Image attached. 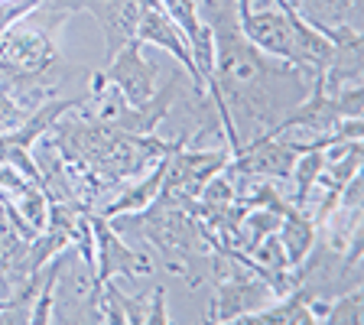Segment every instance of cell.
Returning <instances> with one entry per match:
<instances>
[{"mask_svg": "<svg viewBox=\"0 0 364 325\" xmlns=\"http://www.w3.org/2000/svg\"><path fill=\"white\" fill-rule=\"evenodd\" d=\"M277 296L267 287V280L257 270H247L241 277H231V280L215 283L212 296H208V312L205 319L208 322H241L244 316L270 306Z\"/></svg>", "mask_w": 364, "mask_h": 325, "instance_id": "4", "label": "cell"}, {"mask_svg": "<svg viewBox=\"0 0 364 325\" xmlns=\"http://www.w3.org/2000/svg\"><path fill=\"white\" fill-rule=\"evenodd\" d=\"M250 7V0H237V10H247Z\"/></svg>", "mask_w": 364, "mask_h": 325, "instance_id": "17", "label": "cell"}, {"mask_svg": "<svg viewBox=\"0 0 364 325\" xmlns=\"http://www.w3.org/2000/svg\"><path fill=\"white\" fill-rule=\"evenodd\" d=\"M26 117H30V111H26V107H20L7 95V91L0 88V134H10V130H16L23 121H26Z\"/></svg>", "mask_w": 364, "mask_h": 325, "instance_id": "15", "label": "cell"}, {"mask_svg": "<svg viewBox=\"0 0 364 325\" xmlns=\"http://www.w3.org/2000/svg\"><path fill=\"white\" fill-rule=\"evenodd\" d=\"M322 36L345 39L361 36V0H283Z\"/></svg>", "mask_w": 364, "mask_h": 325, "instance_id": "7", "label": "cell"}, {"mask_svg": "<svg viewBox=\"0 0 364 325\" xmlns=\"http://www.w3.org/2000/svg\"><path fill=\"white\" fill-rule=\"evenodd\" d=\"M169 312H166V287L156 283L150 289V306H146V325H166Z\"/></svg>", "mask_w": 364, "mask_h": 325, "instance_id": "16", "label": "cell"}, {"mask_svg": "<svg viewBox=\"0 0 364 325\" xmlns=\"http://www.w3.org/2000/svg\"><path fill=\"white\" fill-rule=\"evenodd\" d=\"M91 231H95V280L105 283L114 277L127 280H153L156 277V260L153 247L134 250L121 238V228H114L111 218L91 212Z\"/></svg>", "mask_w": 364, "mask_h": 325, "instance_id": "3", "label": "cell"}, {"mask_svg": "<svg viewBox=\"0 0 364 325\" xmlns=\"http://www.w3.org/2000/svg\"><path fill=\"white\" fill-rule=\"evenodd\" d=\"M212 33V95L221 134L231 153L277 124L312 91V78L296 65L260 53L241 30L237 0H196Z\"/></svg>", "mask_w": 364, "mask_h": 325, "instance_id": "1", "label": "cell"}, {"mask_svg": "<svg viewBox=\"0 0 364 325\" xmlns=\"http://www.w3.org/2000/svg\"><path fill=\"white\" fill-rule=\"evenodd\" d=\"M277 238H280L283 250H287L289 267H299L306 260V254L312 250V244H316V221L306 212L293 208V212L283 215L280 228H277Z\"/></svg>", "mask_w": 364, "mask_h": 325, "instance_id": "11", "label": "cell"}, {"mask_svg": "<svg viewBox=\"0 0 364 325\" xmlns=\"http://www.w3.org/2000/svg\"><path fill=\"white\" fill-rule=\"evenodd\" d=\"M316 322L326 325H361L364 322V293L348 289V293L335 296V299H312Z\"/></svg>", "mask_w": 364, "mask_h": 325, "instance_id": "12", "label": "cell"}, {"mask_svg": "<svg viewBox=\"0 0 364 325\" xmlns=\"http://www.w3.org/2000/svg\"><path fill=\"white\" fill-rule=\"evenodd\" d=\"M159 4H163V10L176 20V26L182 30V36L189 39L192 62H196V72H198V85H202L205 95H212L215 49H212V33H208V26H205L202 16H198L196 0H159Z\"/></svg>", "mask_w": 364, "mask_h": 325, "instance_id": "8", "label": "cell"}, {"mask_svg": "<svg viewBox=\"0 0 364 325\" xmlns=\"http://www.w3.org/2000/svg\"><path fill=\"white\" fill-rule=\"evenodd\" d=\"M10 202L16 205V212L26 218V225L33 231H43L49 225V196L39 182H23V189L10 196Z\"/></svg>", "mask_w": 364, "mask_h": 325, "instance_id": "13", "label": "cell"}, {"mask_svg": "<svg viewBox=\"0 0 364 325\" xmlns=\"http://www.w3.org/2000/svg\"><path fill=\"white\" fill-rule=\"evenodd\" d=\"M332 101H335L341 117H364V85L341 88L338 95H332Z\"/></svg>", "mask_w": 364, "mask_h": 325, "instance_id": "14", "label": "cell"}, {"mask_svg": "<svg viewBox=\"0 0 364 325\" xmlns=\"http://www.w3.org/2000/svg\"><path fill=\"white\" fill-rule=\"evenodd\" d=\"M228 159H231V150H202V146H186L182 140L169 144L166 156H163L159 198L189 208L198 198V192L205 189V182L228 166Z\"/></svg>", "mask_w": 364, "mask_h": 325, "instance_id": "2", "label": "cell"}, {"mask_svg": "<svg viewBox=\"0 0 364 325\" xmlns=\"http://www.w3.org/2000/svg\"><path fill=\"white\" fill-rule=\"evenodd\" d=\"M105 75L114 88L121 91L130 107L146 105L156 95V65L144 55V43L136 36L124 46L121 53H114L107 59Z\"/></svg>", "mask_w": 364, "mask_h": 325, "instance_id": "5", "label": "cell"}, {"mask_svg": "<svg viewBox=\"0 0 364 325\" xmlns=\"http://www.w3.org/2000/svg\"><path fill=\"white\" fill-rule=\"evenodd\" d=\"M163 156H166V153H163ZM163 156H159L136 182H127L111 202L101 205V215H105V218H124V215L144 212L146 205L159 196V186H163Z\"/></svg>", "mask_w": 364, "mask_h": 325, "instance_id": "9", "label": "cell"}, {"mask_svg": "<svg viewBox=\"0 0 364 325\" xmlns=\"http://www.w3.org/2000/svg\"><path fill=\"white\" fill-rule=\"evenodd\" d=\"M75 7L88 10L98 20L101 36H105V53L111 59L114 53H121L124 46L136 36L144 0H75Z\"/></svg>", "mask_w": 364, "mask_h": 325, "instance_id": "6", "label": "cell"}, {"mask_svg": "<svg viewBox=\"0 0 364 325\" xmlns=\"http://www.w3.org/2000/svg\"><path fill=\"white\" fill-rule=\"evenodd\" d=\"M241 322H247V325H316V312H312L309 296H306L303 289H296V293H289V296L273 299L264 309L244 316Z\"/></svg>", "mask_w": 364, "mask_h": 325, "instance_id": "10", "label": "cell"}]
</instances>
